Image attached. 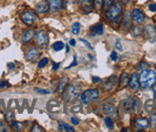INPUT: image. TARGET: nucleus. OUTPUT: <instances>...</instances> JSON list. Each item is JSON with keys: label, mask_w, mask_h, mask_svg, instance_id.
Returning a JSON list of instances; mask_svg holds the SVG:
<instances>
[{"label": "nucleus", "mask_w": 156, "mask_h": 132, "mask_svg": "<svg viewBox=\"0 0 156 132\" xmlns=\"http://www.w3.org/2000/svg\"><path fill=\"white\" fill-rule=\"evenodd\" d=\"M156 82V73L153 70H143L139 77V83L143 90L152 87Z\"/></svg>", "instance_id": "f257e3e1"}, {"label": "nucleus", "mask_w": 156, "mask_h": 132, "mask_svg": "<svg viewBox=\"0 0 156 132\" xmlns=\"http://www.w3.org/2000/svg\"><path fill=\"white\" fill-rule=\"evenodd\" d=\"M122 2L116 1L114 4H112L110 7H109L106 13V17L108 20L113 21L115 22L119 19V17H121L122 14Z\"/></svg>", "instance_id": "f03ea898"}, {"label": "nucleus", "mask_w": 156, "mask_h": 132, "mask_svg": "<svg viewBox=\"0 0 156 132\" xmlns=\"http://www.w3.org/2000/svg\"><path fill=\"white\" fill-rule=\"evenodd\" d=\"M81 91V86L80 85L78 82H73L70 85L67 87L65 94H64V98H65V102L67 103L68 101H72V100H76L78 97L80 96Z\"/></svg>", "instance_id": "7ed1b4c3"}, {"label": "nucleus", "mask_w": 156, "mask_h": 132, "mask_svg": "<svg viewBox=\"0 0 156 132\" xmlns=\"http://www.w3.org/2000/svg\"><path fill=\"white\" fill-rule=\"evenodd\" d=\"M35 42L39 48L43 49L46 48L49 42V38L47 33L44 30H40L38 34L35 35Z\"/></svg>", "instance_id": "20e7f679"}, {"label": "nucleus", "mask_w": 156, "mask_h": 132, "mask_svg": "<svg viewBox=\"0 0 156 132\" xmlns=\"http://www.w3.org/2000/svg\"><path fill=\"white\" fill-rule=\"evenodd\" d=\"M99 94L100 93H99L98 89H89V90H86L81 95V102L84 104L89 103L99 97Z\"/></svg>", "instance_id": "39448f33"}, {"label": "nucleus", "mask_w": 156, "mask_h": 132, "mask_svg": "<svg viewBox=\"0 0 156 132\" xmlns=\"http://www.w3.org/2000/svg\"><path fill=\"white\" fill-rule=\"evenodd\" d=\"M103 112L110 118H118V110L114 104L108 103L107 102L103 105Z\"/></svg>", "instance_id": "423d86ee"}, {"label": "nucleus", "mask_w": 156, "mask_h": 132, "mask_svg": "<svg viewBox=\"0 0 156 132\" xmlns=\"http://www.w3.org/2000/svg\"><path fill=\"white\" fill-rule=\"evenodd\" d=\"M21 19L23 22L28 25V26H31L35 23V15L33 12H31V11H26V12L22 13L21 14Z\"/></svg>", "instance_id": "0eeeda50"}, {"label": "nucleus", "mask_w": 156, "mask_h": 132, "mask_svg": "<svg viewBox=\"0 0 156 132\" xmlns=\"http://www.w3.org/2000/svg\"><path fill=\"white\" fill-rule=\"evenodd\" d=\"M145 35L149 41H151V42L156 41V29L153 25L148 24V25L145 26Z\"/></svg>", "instance_id": "6e6552de"}, {"label": "nucleus", "mask_w": 156, "mask_h": 132, "mask_svg": "<svg viewBox=\"0 0 156 132\" xmlns=\"http://www.w3.org/2000/svg\"><path fill=\"white\" fill-rule=\"evenodd\" d=\"M131 17H132V19L134 20V22H136L137 24L143 23L145 20V14L140 9H134L132 11Z\"/></svg>", "instance_id": "1a4fd4ad"}, {"label": "nucleus", "mask_w": 156, "mask_h": 132, "mask_svg": "<svg viewBox=\"0 0 156 132\" xmlns=\"http://www.w3.org/2000/svg\"><path fill=\"white\" fill-rule=\"evenodd\" d=\"M121 109L124 112H130L134 108V101L131 98H128L126 100H123L120 103Z\"/></svg>", "instance_id": "9d476101"}, {"label": "nucleus", "mask_w": 156, "mask_h": 132, "mask_svg": "<svg viewBox=\"0 0 156 132\" xmlns=\"http://www.w3.org/2000/svg\"><path fill=\"white\" fill-rule=\"evenodd\" d=\"M47 109L49 112L52 113H58L60 111L61 105L58 101H55V100H51L47 103Z\"/></svg>", "instance_id": "9b49d317"}, {"label": "nucleus", "mask_w": 156, "mask_h": 132, "mask_svg": "<svg viewBox=\"0 0 156 132\" xmlns=\"http://www.w3.org/2000/svg\"><path fill=\"white\" fill-rule=\"evenodd\" d=\"M48 10H49V4H48V2H47V0H42V1H40V2L35 6L36 13L39 14H46V13L48 12Z\"/></svg>", "instance_id": "f8f14e48"}, {"label": "nucleus", "mask_w": 156, "mask_h": 132, "mask_svg": "<svg viewBox=\"0 0 156 132\" xmlns=\"http://www.w3.org/2000/svg\"><path fill=\"white\" fill-rule=\"evenodd\" d=\"M117 81H118V78L113 75L108 78L106 82H105L102 84V88H105L106 90L110 91V90H112V89H114Z\"/></svg>", "instance_id": "ddd939ff"}, {"label": "nucleus", "mask_w": 156, "mask_h": 132, "mask_svg": "<svg viewBox=\"0 0 156 132\" xmlns=\"http://www.w3.org/2000/svg\"><path fill=\"white\" fill-rule=\"evenodd\" d=\"M39 57V51L38 48H30L27 52V54H26V59L30 61H35V60H38Z\"/></svg>", "instance_id": "4468645a"}, {"label": "nucleus", "mask_w": 156, "mask_h": 132, "mask_svg": "<svg viewBox=\"0 0 156 132\" xmlns=\"http://www.w3.org/2000/svg\"><path fill=\"white\" fill-rule=\"evenodd\" d=\"M62 7V0H49V9L51 12L57 13Z\"/></svg>", "instance_id": "2eb2a0df"}, {"label": "nucleus", "mask_w": 156, "mask_h": 132, "mask_svg": "<svg viewBox=\"0 0 156 132\" xmlns=\"http://www.w3.org/2000/svg\"><path fill=\"white\" fill-rule=\"evenodd\" d=\"M35 31L33 29H28V30H26L22 36H21V40L23 43H28V42H30L31 40H32L34 38V36H35Z\"/></svg>", "instance_id": "dca6fc26"}, {"label": "nucleus", "mask_w": 156, "mask_h": 132, "mask_svg": "<svg viewBox=\"0 0 156 132\" xmlns=\"http://www.w3.org/2000/svg\"><path fill=\"white\" fill-rule=\"evenodd\" d=\"M128 84H129V86H130V88L132 89V90H134V91H136L137 89L139 88V85H140V83H139V78H138L136 73H133L132 74L130 80H129V81H128Z\"/></svg>", "instance_id": "f3484780"}, {"label": "nucleus", "mask_w": 156, "mask_h": 132, "mask_svg": "<svg viewBox=\"0 0 156 132\" xmlns=\"http://www.w3.org/2000/svg\"><path fill=\"white\" fill-rule=\"evenodd\" d=\"M80 4H81V6L82 7V9H84L85 14L90 13L92 11V9H93L92 0H80Z\"/></svg>", "instance_id": "a211bd4d"}, {"label": "nucleus", "mask_w": 156, "mask_h": 132, "mask_svg": "<svg viewBox=\"0 0 156 132\" xmlns=\"http://www.w3.org/2000/svg\"><path fill=\"white\" fill-rule=\"evenodd\" d=\"M91 32L94 35H102L103 34V32H105V28H103V25L102 23H97L91 27Z\"/></svg>", "instance_id": "6ab92c4d"}, {"label": "nucleus", "mask_w": 156, "mask_h": 132, "mask_svg": "<svg viewBox=\"0 0 156 132\" xmlns=\"http://www.w3.org/2000/svg\"><path fill=\"white\" fill-rule=\"evenodd\" d=\"M135 124L138 128H141V129H145L148 127L149 125V122L147 120V119H143V118H140V119H137L135 121Z\"/></svg>", "instance_id": "aec40b11"}, {"label": "nucleus", "mask_w": 156, "mask_h": 132, "mask_svg": "<svg viewBox=\"0 0 156 132\" xmlns=\"http://www.w3.org/2000/svg\"><path fill=\"white\" fill-rule=\"evenodd\" d=\"M145 111L148 112V113L153 112L154 110H156V103H155V102L152 101V100H148V101L145 103Z\"/></svg>", "instance_id": "412c9836"}, {"label": "nucleus", "mask_w": 156, "mask_h": 132, "mask_svg": "<svg viewBox=\"0 0 156 132\" xmlns=\"http://www.w3.org/2000/svg\"><path fill=\"white\" fill-rule=\"evenodd\" d=\"M128 81H129V76H128V74L127 72L122 73L121 78H120V86L122 88H124L128 84Z\"/></svg>", "instance_id": "4be33fe9"}, {"label": "nucleus", "mask_w": 156, "mask_h": 132, "mask_svg": "<svg viewBox=\"0 0 156 132\" xmlns=\"http://www.w3.org/2000/svg\"><path fill=\"white\" fill-rule=\"evenodd\" d=\"M130 20H131V17H130V13H129V11H127L126 13L124 14V17H123V26L124 29H127L129 25H130Z\"/></svg>", "instance_id": "5701e85b"}, {"label": "nucleus", "mask_w": 156, "mask_h": 132, "mask_svg": "<svg viewBox=\"0 0 156 132\" xmlns=\"http://www.w3.org/2000/svg\"><path fill=\"white\" fill-rule=\"evenodd\" d=\"M60 131H67V132H73L74 131V127H72L71 125L67 124L63 122H60Z\"/></svg>", "instance_id": "b1692460"}, {"label": "nucleus", "mask_w": 156, "mask_h": 132, "mask_svg": "<svg viewBox=\"0 0 156 132\" xmlns=\"http://www.w3.org/2000/svg\"><path fill=\"white\" fill-rule=\"evenodd\" d=\"M81 104L80 102H76L70 107V111L72 113H79V112H81Z\"/></svg>", "instance_id": "393cba45"}, {"label": "nucleus", "mask_w": 156, "mask_h": 132, "mask_svg": "<svg viewBox=\"0 0 156 132\" xmlns=\"http://www.w3.org/2000/svg\"><path fill=\"white\" fill-rule=\"evenodd\" d=\"M67 81H68V78H62V80L60 81V85H59V88H58V92H59L60 94H61L62 92H63L64 87H65V85H66Z\"/></svg>", "instance_id": "a878e982"}, {"label": "nucleus", "mask_w": 156, "mask_h": 132, "mask_svg": "<svg viewBox=\"0 0 156 132\" xmlns=\"http://www.w3.org/2000/svg\"><path fill=\"white\" fill-rule=\"evenodd\" d=\"M131 32L134 36H139L142 34V28L140 26H133L131 28Z\"/></svg>", "instance_id": "bb28decb"}, {"label": "nucleus", "mask_w": 156, "mask_h": 132, "mask_svg": "<svg viewBox=\"0 0 156 132\" xmlns=\"http://www.w3.org/2000/svg\"><path fill=\"white\" fill-rule=\"evenodd\" d=\"M63 47H64V44L62 41H57L53 44V48L56 52H59V51L62 50L63 49Z\"/></svg>", "instance_id": "cd10ccee"}, {"label": "nucleus", "mask_w": 156, "mask_h": 132, "mask_svg": "<svg viewBox=\"0 0 156 132\" xmlns=\"http://www.w3.org/2000/svg\"><path fill=\"white\" fill-rule=\"evenodd\" d=\"M80 30H81V24L79 22H75L72 25V34L79 35Z\"/></svg>", "instance_id": "c85d7f7f"}, {"label": "nucleus", "mask_w": 156, "mask_h": 132, "mask_svg": "<svg viewBox=\"0 0 156 132\" xmlns=\"http://www.w3.org/2000/svg\"><path fill=\"white\" fill-rule=\"evenodd\" d=\"M105 123H106L108 129L112 130L114 128V123H113V121H112V119L110 117H108V116H107V117L105 119Z\"/></svg>", "instance_id": "c756f323"}, {"label": "nucleus", "mask_w": 156, "mask_h": 132, "mask_svg": "<svg viewBox=\"0 0 156 132\" xmlns=\"http://www.w3.org/2000/svg\"><path fill=\"white\" fill-rule=\"evenodd\" d=\"M12 127H13L14 130L19 131V130L22 129V127H23V124H22V123H19V122H14V123L12 124Z\"/></svg>", "instance_id": "7c9ffc66"}, {"label": "nucleus", "mask_w": 156, "mask_h": 132, "mask_svg": "<svg viewBox=\"0 0 156 132\" xmlns=\"http://www.w3.org/2000/svg\"><path fill=\"white\" fill-rule=\"evenodd\" d=\"M113 2H114V0H103L102 9V10H107L113 4Z\"/></svg>", "instance_id": "2f4dec72"}, {"label": "nucleus", "mask_w": 156, "mask_h": 132, "mask_svg": "<svg viewBox=\"0 0 156 132\" xmlns=\"http://www.w3.org/2000/svg\"><path fill=\"white\" fill-rule=\"evenodd\" d=\"M149 120H150V125L153 129H156V115L151 114L149 116Z\"/></svg>", "instance_id": "473e14b6"}, {"label": "nucleus", "mask_w": 156, "mask_h": 132, "mask_svg": "<svg viewBox=\"0 0 156 132\" xmlns=\"http://www.w3.org/2000/svg\"><path fill=\"white\" fill-rule=\"evenodd\" d=\"M48 62H49V60L47 59V57H43V59L40 60L39 62H38V68H43V67H45L46 65L48 64Z\"/></svg>", "instance_id": "72a5a7b5"}, {"label": "nucleus", "mask_w": 156, "mask_h": 132, "mask_svg": "<svg viewBox=\"0 0 156 132\" xmlns=\"http://www.w3.org/2000/svg\"><path fill=\"white\" fill-rule=\"evenodd\" d=\"M93 3H94V6L95 8L97 9H100L102 7V3H103V0H94L93 1Z\"/></svg>", "instance_id": "f704fd0d"}, {"label": "nucleus", "mask_w": 156, "mask_h": 132, "mask_svg": "<svg viewBox=\"0 0 156 132\" xmlns=\"http://www.w3.org/2000/svg\"><path fill=\"white\" fill-rule=\"evenodd\" d=\"M81 41L82 43H84V45H85L86 47H87L88 49H90V50H93V47L91 46V44H90L89 42H88L87 40H85V39H81Z\"/></svg>", "instance_id": "c9c22d12"}, {"label": "nucleus", "mask_w": 156, "mask_h": 132, "mask_svg": "<svg viewBox=\"0 0 156 132\" xmlns=\"http://www.w3.org/2000/svg\"><path fill=\"white\" fill-rule=\"evenodd\" d=\"M110 59H111L113 61H116V60H117V59H118V55H117V53H116L115 51H113V52L111 53Z\"/></svg>", "instance_id": "e433bc0d"}, {"label": "nucleus", "mask_w": 156, "mask_h": 132, "mask_svg": "<svg viewBox=\"0 0 156 132\" xmlns=\"http://www.w3.org/2000/svg\"><path fill=\"white\" fill-rule=\"evenodd\" d=\"M148 66V64L147 62H145V61H143V62H141L140 63V64L138 65V69H145V68H147Z\"/></svg>", "instance_id": "4c0bfd02"}, {"label": "nucleus", "mask_w": 156, "mask_h": 132, "mask_svg": "<svg viewBox=\"0 0 156 132\" xmlns=\"http://www.w3.org/2000/svg\"><path fill=\"white\" fill-rule=\"evenodd\" d=\"M32 131H43V128L41 127V126H39L38 124H35L32 128Z\"/></svg>", "instance_id": "58836bf2"}, {"label": "nucleus", "mask_w": 156, "mask_h": 132, "mask_svg": "<svg viewBox=\"0 0 156 132\" xmlns=\"http://www.w3.org/2000/svg\"><path fill=\"white\" fill-rule=\"evenodd\" d=\"M71 123L74 124V125H78V124H80V121L78 120L77 118H75V117H72L71 118Z\"/></svg>", "instance_id": "ea45409f"}, {"label": "nucleus", "mask_w": 156, "mask_h": 132, "mask_svg": "<svg viewBox=\"0 0 156 132\" xmlns=\"http://www.w3.org/2000/svg\"><path fill=\"white\" fill-rule=\"evenodd\" d=\"M35 91L39 93V94H43V95H47V94H50L49 91L47 90H42V89H35Z\"/></svg>", "instance_id": "a19ab883"}, {"label": "nucleus", "mask_w": 156, "mask_h": 132, "mask_svg": "<svg viewBox=\"0 0 156 132\" xmlns=\"http://www.w3.org/2000/svg\"><path fill=\"white\" fill-rule=\"evenodd\" d=\"M8 86V81H3L0 82V89H4V88H6Z\"/></svg>", "instance_id": "79ce46f5"}, {"label": "nucleus", "mask_w": 156, "mask_h": 132, "mask_svg": "<svg viewBox=\"0 0 156 132\" xmlns=\"http://www.w3.org/2000/svg\"><path fill=\"white\" fill-rule=\"evenodd\" d=\"M150 12H156V4H150L148 6Z\"/></svg>", "instance_id": "37998d69"}, {"label": "nucleus", "mask_w": 156, "mask_h": 132, "mask_svg": "<svg viewBox=\"0 0 156 132\" xmlns=\"http://www.w3.org/2000/svg\"><path fill=\"white\" fill-rule=\"evenodd\" d=\"M77 64H78V62H77V57H76V56H74V61H73L72 64H71L69 67H67L66 69H70L71 67H73V66H76Z\"/></svg>", "instance_id": "c03bdc74"}, {"label": "nucleus", "mask_w": 156, "mask_h": 132, "mask_svg": "<svg viewBox=\"0 0 156 132\" xmlns=\"http://www.w3.org/2000/svg\"><path fill=\"white\" fill-rule=\"evenodd\" d=\"M116 48L118 49V50H123V47H122V44H121V42H120V40H117L116 41Z\"/></svg>", "instance_id": "a18cd8bd"}, {"label": "nucleus", "mask_w": 156, "mask_h": 132, "mask_svg": "<svg viewBox=\"0 0 156 132\" xmlns=\"http://www.w3.org/2000/svg\"><path fill=\"white\" fill-rule=\"evenodd\" d=\"M60 63H57V62H53V70L54 71H57L60 68Z\"/></svg>", "instance_id": "49530a36"}, {"label": "nucleus", "mask_w": 156, "mask_h": 132, "mask_svg": "<svg viewBox=\"0 0 156 132\" xmlns=\"http://www.w3.org/2000/svg\"><path fill=\"white\" fill-rule=\"evenodd\" d=\"M92 80H93V82L94 83H97V82H101V78H98V77H96V76H94L92 78Z\"/></svg>", "instance_id": "de8ad7c7"}, {"label": "nucleus", "mask_w": 156, "mask_h": 132, "mask_svg": "<svg viewBox=\"0 0 156 132\" xmlns=\"http://www.w3.org/2000/svg\"><path fill=\"white\" fill-rule=\"evenodd\" d=\"M8 67H9L10 70H14V68H15V65L14 64L13 62H10V63H8Z\"/></svg>", "instance_id": "09e8293b"}, {"label": "nucleus", "mask_w": 156, "mask_h": 132, "mask_svg": "<svg viewBox=\"0 0 156 132\" xmlns=\"http://www.w3.org/2000/svg\"><path fill=\"white\" fill-rule=\"evenodd\" d=\"M152 90H153V95H154V99L156 100V82L152 85Z\"/></svg>", "instance_id": "8fccbe9b"}, {"label": "nucleus", "mask_w": 156, "mask_h": 132, "mask_svg": "<svg viewBox=\"0 0 156 132\" xmlns=\"http://www.w3.org/2000/svg\"><path fill=\"white\" fill-rule=\"evenodd\" d=\"M70 45L71 46H76V40L75 39H71L70 40Z\"/></svg>", "instance_id": "3c124183"}, {"label": "nucleus", "mask_w": 156, "mask_h": 132, "mask_svg": "<svg viewBox=\"0 0 156 132\" xmlns=\"http://www.w3.org/2000/svg\"><path fill=\"white\" fill-rule=\"evenodd\" d=\"M130 1H131V0H122V2L124 3V4H127V3L130 2Z\"/></svg>", "instance_id": "603ef678"}, {"label": "nucleus", "mask_w": 156, "mask_h": 132, "mask_svg": "<svg viewBox=\"0 0 156 132\" xmlns=\"http://www.w3.org/2000/svg\"><path fill=\"white\" fill-rule=\"evenodd\" d=\"M65 2H69V3H74L76 2V0H64Z\"/></svg>", "instance_id": "864d4df0"}, {"label": "nucleus", "mask_w": 156, "mask_h": 132, "mask_svg": "<svg viewBox=\"0 0 156 132\" xmlns=\"http://www.w3.org/2000/svg\"><path fill=\"white\" fill-rule=\"evenodd\" d=\"M68 52H69V46L66 45V53H68Z\"/></svg>", "instance_id": "5fc2aeb1"}, {"label": "nucleus", "mask_w": 156, "mask_h": 132, "mask_svg": "<svg viewBox=\"0 0 156 132\" xmlns=\"http://www.w3.org/2000/svg\"><path fill=\"white\" fill-rule=\"evenodd\" d=\"M88 57H89V59H91V60L93 59V57H92L91 55H88Z\"/></svg>", "instance_id": "6e6d98bb"}]
</instances>
